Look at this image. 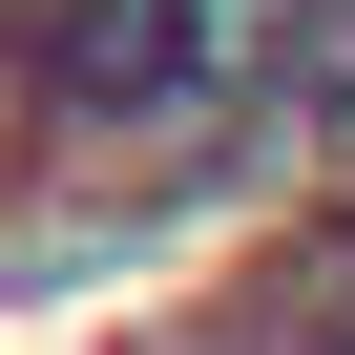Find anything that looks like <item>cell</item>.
<instances>
[{
  "label": "cell",
  "instance_id": "1",
  "mask_svg": "<svg viewBox=\"0 0 355 355\" xmlns=\"http://www.w3.org/2000/svg\"><path fill=\"white\" fill-rule=\"evenodd\" d=\"M63 63H84L105 105H189V84L230 63V0H63Z\"/></svg>",
  "mask_w": 355,
  "mask_h": 355
}]
</instances>
